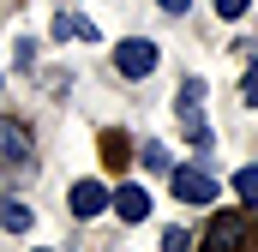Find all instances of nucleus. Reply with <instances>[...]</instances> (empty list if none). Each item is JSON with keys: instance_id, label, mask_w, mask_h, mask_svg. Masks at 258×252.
<instances>
[{"instance_id": "12", "label": "nucleus", "mask_w": 258, "mask_h": 252, "mask_svg": "<svg viewBox=\"0 0 258 252\" xmlns=\"http://www.w3.org/2000/svg\"><path fill=\"white\" fill-rule=\"evenodd\" d=\"M144 168H168V150L162 144H144Z\"/></svg>"}, {"instance_id": "5", "label": "nucleus", "mask_w": 258, "mask_h": 252, "mask_svg": "<svg viewBox=\"0 0 258 252\" xmlns=\"http://www.w3.org/2000/svg\"><path fill=\"white\" fill-rule=\"evenodd\" d=\"M198 96H204V84L186 78V84H180V126H186V138H192V144H210V120L198 114Z\"/></svg>"}, {"instance_id": "13", "label": "nucleus", "mask_w": 258, "mask_h": 252, "mask_svg": "<svg viewBox=\"0 0 258 252\" xmlns=\"http://www.w3.org/2000/svg\"><path fill=\"white\" fill-rule=\"evenodd\" d=\"M240 96H246V102H252V108H258V66H252V72H246V78H240Z\"/></svg>"}, {"instance_id": "4", "label": "nucleus", "mask_w": 258, "mask_h": 252, "mask_svg": "<svg viewBox=\"0 0 258 252\" xmlns=\"http://www.w3.org/2000/svg\"><path fill=\"white\" fill-rule=\"evenodd\" d=\"M114 72H120V78H150V72H156V42H144V36L120 42V48H114Z\"/></svg>"}, {"instance_id": "3", "label": "nucleus", "mask_w": 258, "mask_h": 252, "mask_svg": "<svg viewBox=\"0 0 258 252\" xmlns=\"http://www.w3.org/2000/svg\"><path fill=\"white\" fill-rule=\"evenodd\" d=\"M174 198H186V204H210V198H216V174H210L204 162H180V168H174Z\"/></svg>"}, {"instance_id": "8", "label": "nucleus", "mask_w": 258, "mask_h": 252, "mask_svg": "<svg viewBox=\"0 0 258 252\" xmlns=\"http://www.w3.org/2000/svg\"><path fill=\"white\" fill-rule=\"evenodd\" d=\"M54 36H60V42H66V36H72V42H96L102 30H96L84 12H60V18H54Z\"/></svg>"}, {"instance_id": "6", "label": "nucleus", "mask_w": 258, "mask_h": 252, "mask_svg": "<svg viewBox=\"0 0 258 252\" xmlns=\"http://www.w3.org/2000/svg\"><path fill=\"white\" fill-rule=\"evenodd\" d=\"M114 204V192L102 186V180H78L72 186V216H96V210H108Z\"/></svg>"}, {"instance_id": "11", "label": "nucleus", "mask_w": 258, "mask_h": 252, "mask_svg": "<svg viewBox=\"0 0 258 252\" xmlns=\"http://www.w3.org/2000/svg\"><path fill=\"white\" fill-rule=\"evenodd\" d=\"M102 156L120 168V162H126V132H108V138H102Z\"/></svg>"}, {"instance_id": "2", "label": "nucleus", "mask_w": 258, "mask_h": 252, "mask_svg": "<svg viewBox=\"0 0 258 252\" xmlns=\"http://www.w3.org/2000/svg\"><path fill=\"white\" fill-rule=\"evenodd\" d=\"M0 168H6V174H30V168H36L30 132H24L18 120H0Z\"/></svg>"}, {"instance_id": "9", "label": "nucleus", "mask_w": 258, "mask_h": 252, "mask_svg": "<svg viewBox=\"0 0 258 252\" xmlns=\"http://www.w3.org/2000/svg\"><path fill=\"white\" fill-rule=\"evenodd\" d=\"M30 222H36V216H30V204H18V198H6V204H0V228H6V234H24Z\"/></svg>"}, {"instance_id": "7", "label": "nucleus", "mask_w": 258, "mask_h": 252, "mask_svg": "<svg viewBox=\"0 0 258 252\" xmlns=\"http://www.w3.org/2000/svg\"><path fill=\"white\" fill-rule=\"evenodd\" d=\"M114 216H120V222H144V216H150V192L144 186H120L114 192Z\"/></svg>"}, {"instance_id": "1", "label": "nucleus", "mask_w": 258, "mask_h": 252, "mask_svg": "<svg viewBox=\"0 0 258 252\" xmlns=\"http://www.w3.org/2000/svg\"><path fill=\"white\" fill-rule=\"evenodd\" d=\"M198 252H258V216H252V204H246V210H222V216H210Z\"/></svg>"}, {"instance_id": "10", "label": "nucleus", "mask_w": 258, "mask_h": 252, "mask_svg": "<svg viewBox=\"0 0 258 252\" xmlns=\"http://www.w3.org/2000/svg\"><path fill=\"white\" fill-rule=\"evenodd\" d=\"M234 192H240V204L258 210V168H240V174H234Z\"/></svg>"}, {"instance_id": "15", "label": "nucleus", "mask_w": 258, "mask_h": 252, "mask_svg": "<svg viewBox=\"0 0 258 252\" xmlns=\"http://www.w3.org/2000/svg\"><path fill=\"white\" fill-rule=\"evenodd\" d=\"M156 6H162V12H186V0H156Z\"/></svg>"}, {"instance_id": "14", "label": "nucleus", "mask_w": 258, "mask_h": 252, "mask_svg": "<svg viewBox=\"0 0 258 252\" xmlns=\"http://www.w3.org/2000/svg\"><path fill=\"white\" fill-rule=\"evenodd\" d=\"M246 6H252V0H216V12H222V18H240Z\"/></svg>"}]
</instances>
